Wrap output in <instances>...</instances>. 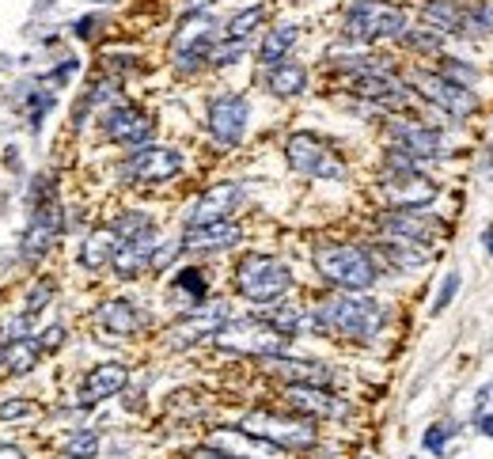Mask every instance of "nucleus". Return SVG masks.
Here are the masks:
<instances>
[{"mask_svg": "<svg viewBox=\"0 0 493 459\" xmlns=\"http://www.w3.org/2000/svg\"><path fill=\"white\" fill-rule=\"evenodd\" d=\"M388 327V304L369 292H330L308 308V330L319 338H341L369 346Z\"/></svg>", "mask_w": 493, "mask_h": 459, "instance_id": "f257e3e1", "label": "nucleus"}, {"mask_svg": "<svg viewBox=\"0 0 493 459\" xmlns=\"http://www.w3.org/2000/svg\"><path fill=\"white\" fill-rule=\"evenodd\" d=\"M410 24H414L410 0H350L338 19V38L350 42V46L380 50L395 46Z\"/></svg>", "mask_w": 493, "mask_h": 459, "instance_id": "f03ea898", "label": "nucleus"}, {"mask_svg": "<svg viewBox=\"0 0 493 459\" xmlns=\"http://www.w3.org/2000/svg\"><path fill=\"white\" fill-rule=\"evenodd\" d=\"M402 73H406V83H410V92L418 99V107H425V114H433L440 125H467L486 111L482 92H470L452 80H444L433 65L410 61Z\"/></svg>", "mask_w": 493, "mask_h": 459, "instance_id": "7ed1b4c3", "label": "nucleus"}, {"mask_svg": "<svg viewBox=\"0 0 493 459\" xmlns=\"http://www.w3.org/2000/svg\"><path fill=\"white\" fill-rule=\"evenodd\" d=\"M315 274L334 292H372L383 278V269L369 243H319L311 250Z\"/></svg>", "mask_w": 493, "mask_h": 459, "instance_id": "20e7f679", "label": "nucleus"}, {"mask_svg": "<svg viewBox=\"0 0 493 459\" xmlns=\"http://www.w3.org/2000/svg\"><path fill=\"white\" fill-rule=\"evenodd\" d=\"M383 141L391 149L406 152L410 160H418L421 167H433L440 160L452 156V137H448V125L440 122H425L418 111L410 114H388L383 118Z\"/></svg>", "mask_w": 493, "mask_h": 459, "instance_id": "39448f33", "label": "nucleus"}, {"mask_svg": "<svg viewBox=\"0 0 493 459\" xmlns=\"http://www.w3.org/2000/svg\"><path fill=\"white\" fill-rule=\"evenodd\" d=\"M232 285L235 292L247 300V304H273V300H285L296 278H292V266L281 262L277 255H266V250H247V255L235 262L232 269Z\"/></svg>", "mask_w": 493, "mask_h": 459, "instance_id": "423d86ee", "label": "nucleus"}, {"mask_svg": "<svg viewBox=\"0 0 493 459\" xmlns=\"http://www.w3.org/2000/svg\"><path fill=\"white\" fill-rule=\"evenodd\" d=\"M285 160L296 175L315 179V182H346L350 175V167L338 156L334 144L311 130H296L285 137Z\"/></svg>", "mask_w": 493, "mask_h": 459, "instance_id": "0eeeda50", "label": "nucleus"}, {"mask_svg": "<svg viewBox=\"0 0 493 459\" xmlns=\"http://www.w3.org/2000/svg\"><path fill=\"white\" fill-rule=\"evenodd\" d=\"M376 194L383 209H433L444 186L425 167H380Z\"/></svg>", "mask_w": 493, "mask_h": 459, "instance_id": "6e6552de", "label": "nucleus"}, {"mask_svg": "<svg viewBox=\"0 0 493 459\" xmlns=\"http://www.w3.org/2000/svg\"><path fill=\"white\" fill-rule=\"evenodd\" d=\"M31 194V224L24 232V262H38L46 250L57 243V236L65 232V209L57 201V186L54 179H38Z\"/></svg>", "mask_w": 493, "mask_h": 459, "instance_id": "1a4fd4ad", "label": "nucleus"}, {"mask_svg": "<svg viewBox=\"0 0 493 459\" xmlns=\"http://www.w3.org/2000/svg\"><path fill=\"white\" fill-rule=\"evenodd\" d=\"M217 342L221 349L228 353H240V357H277V353H289V338L281 330H273L262 316H240V319H228L221 330H217Z\"/></svg>", "mask_w": 493, "mask_h": 459, "instance_id": "9d476101", "label": "nucleus"}, {"mask_svg": "<svg viewBox=\"0 0 493 459\" xmlns=\"http://www.w3.org/2000/svg\"><path fill=\"white\" fill-rule=\"evenodd\" d=\"M240 429L262 436V441L285 448V452H308L319 444V429L311 417H300V414H273V410H251L243 414Z\"/></svg>", "mask_w": 493, "mask_h": 459, "instance_id": "9b49d317", "label": "nucleus"}, {"mask_svg": "<svg viewBox=\"0 0 493 459\" xmlns=\"http://www.w3.org/2000/svg\"><path fill=\"white\" fill-rule=\"evenodd\" d=\"M186 171V156L171 144H141V149H130L118 167L122 182L130 186H160L171 182Z\"/></svg>", "mask_w": 493, "mask_h": 459, "instance_id": "f8f14e48", "label": "nucleus"}, {"mask_svg": "<svg viewBox=\"0 0 493 459\" xmlns=\"http://www.w3.org/2000/svg\"><path fill=\"white\" fill-rule=\"evenodd\" d=\"M376 236H395L437 247L448 236V220L437 217L433 209H380L376 213Z\"/></svg>", "mask_w": 493, "mask_h": 459, "instance_id": "ddd939ff", "label": "nucleus"}, {"mask_svg": "<svg viewBox=\"0 0 493 459\" xmlns=\"http://www.w3.org/2000/svg\"><path fill=\"white\" fill-rule=\"evenodd\" d=\"M251 125V99L243 92H221L205 107V130L221 149H240Z\"/></svg>", "mask_w": 493, "mask_h": 459, "instance_id": "4468645a", "label": "nucleus"}, {"mask_svg": "<svg viewBox=\"0 0 493 459\" xmlns=\"http://www.w3.org/2000/svg\"><path fill=\"white\" fill-rule=\"evenodd\" d=\"M99 133L111 144H122V149H141V144H153L156 118L144 107H137V103L118 99L99 114Z\"/></svg>", "mask_w": 493, "mask_h": 459, "instance_id": "2eb2a0df", "label": "nucleus"}, {"mask_svg": "<svg viewBox=\"0 0 493 459\" xmlns=\"http://www.w3.org/2000/svg\"><path fill=\"white\" fill-rule=\"evenodd\" d=\"M228 319H232V308L224 300H205L198 308H190V311H182V319L171 323L167 349H190V346H198V342L217 338V330Z\"/></svg>", "mask_w": 493, "mask_h": 459, "instance_id": "dca6fc26", "label": "nucleus"}, {"mask_svg": "<svg viewBox=\"0 0 493 459\" xmlns=\"http://www.w3.org/2000/svg\"><path fill=\"white\" fill-rule=\"evenodd\" d=\"M281 399L292 414L311 417V422H338L350 417V403L334 395V387H319V384H285Z\"/></svg>", "mask_w": 493, "mask_h": 459, "instance_id": "f3484780", "label": "nucleus"}, {"mask_svg": "<svg viewBox=\"0 0 493 459\" xmlns=\"http://www.w3.org/2000/svg\"><path fill=\"white\" fill-rule=\"evenodd\" d=\"M369 247H372V255H376L383 274H418V269H425L437 259V247L395 239V236H376Z\"/></svg>", "mask_w": 493, "mask_h": 459, "instance_id": "a211bd4d", "label": "nucleus"}, {"mask_svg": "<svg viewBox=\"0 0 493 459\" xmlns=\"http://www.w3.org/2000/svg\"><path fill=\"white\" fill-rule=\"evenodd\" d=\"M240 205H243V182H212L209 190L186 209L182 228L228 220V217H235V209H240Z\"/></svg>", "mask_w": 493, "mask_h": 459, "instance_id": "6ab92c4d", "label": "nucleus"}, {"mask_svg": "<svg viewBox=\"0 0 493 459\" xmlns=\"http://www.w3.org/2000/svg\"><path fill=\"white\" fill-rule=\"evenodd\" d=\"M240 243H243V224L235 217L182 228V250L186 255H221V250H232Z\"/></svg>", "mask_w": 493, "mask_h": 459, "instance_id": "aec40b11", "label": "nucleus"}, {"mask_svg": "<svg viewBox=\"0 0 493 459\" xmlns=\"http://www.w3.org/2000/svg\"><path fill=\"white\" fill-rule=\"evenodd\" d=\"M300 34H304V27H300L296 19H277V24H266V31L259 34V42H254V65L270 69V65L289 61L296 54V46H300Z\"/></svg>", "mask_w": 493, "mask_h": 459, "instance_id": "412c9836", "label": "nucleus"}, {"mask_svg": "<svg viewBox=\"0 0 493 459\" xmlns=\"http://www.w3.org/2000/svg\"><path fill=\"white\" fill-rule=\"evenodd\" d=\"M262 368L285 384H319V387H334L338 372L323 361H308V357H292V353H277V357H262Z\"/></svg>", "mask_w": 493, "mask_h": 459, "instance_id": "4be33fe9", "label": "nucleus"}, {"mask_svg": "<svg viewBox=\"0 0 493 459\" xmlns=\"http://www.w3.org/2000/svg\"><path fill=\"white\" fill-rule=\"evenodd\" d=\"M125 384H130V365L103 361V365H95L88 376H84L76 403H80V406H99V403H106V399H114V395H122Z\"/></svg>", "mask_w": 493, "mask_h": 459, "instance_id": "5701e85b", "label": "nucleus"}, {"mask_svg": "<svg viewBox=\"0 0 493 459\" xmlns=\"http://www.w3.org/2000/svg\"><path fill=\"white\" fill-rule=\"evenodd\" d=\"M410 5H414L418 24L444 34L448 46H459L463 42V0H410Z\"/></svg>", "mask_w": 493, "mask_h": 459, "instance_id": "b1692460", "label": "nucleus"}, {"mask_svg": "<svg viewBox=\"0 0 493 459\" xmlns=\"http://www.w3.org/2000/svg\"><path fill=\"white\" fill-rule=\"evenodd\" d=\"M54 103H57V92H54V83H50V80L31 76V80H24V83H15L12 107L27 118L31 130H38L42 118H46V114L54 111Z\"/></svg>", "mask_w": 493, "mask_h": 459, "instance_id": "393cba45", "label": "nucleus"}, {"mask_svg": "<svg viewBox=\"0 0 493 459\" xmlns=\"http://www.w3.org/2000/svg\"><path fill=\"white\" fill-rule=\"evenodd\" d=\"M160 243V232H144V236H133V239H118V250H114V278L122 281H133L141 274H148V259Z\"/></svg>", "mask_w": 493, "mask_h": 459, "instance_id": "a878e982", "label": "nucleus"}, {"mask_svg": "<svg viewBox=\"0 0 493 459\" xmlns=\"http://www.w3.org/2000/svg\"><path fill=\"white\" fill-rule=\"evenodd\" d=\"M433 69H437L444 80H452V83H459V88H470V92H482V83H486V65H482L478 57L463 54L459 46H448V50L433 61Z\"/></svg>", "mask_w": 493, "mask_h": 459, "instance_id": "bb28decb", "label": "nucleus"}, {"mask_svg": "<svg viewBox=\"0 0 493 459\" xmlns=\"http://www.w3.org/2000/svg\"><path fill=\"white\" fill-rule=\"evenodd\" d=\"M209 444H217V448H224V452H232V455H240V459H285V448H277V444H270V441H262V436H254V433H247V429H217L209 436Z\"/></svg>", "mask_w": 493, "mask_h": 459, "instance_id": "cd10ccee", "label": "nucleus"}, {"mask_svg": "<svg viewBox=\"0 0 493 459\" xmlns=\"http://www.w3.org/2000/svg\"><path fill=\"white\" fill-rule=\"evenodd\" d=\"M266 24H270V5L266 0H251V5H243V8H235L224 24H221V38H228V42H259V34L266 31Z\"/></svg>", "mask_w": 493, "mask_h": 459, "instance_id": "c85d7f7f", "label": "nucleus"}, {"mask_svg": "<svg viewBox=\"0 0 493 459\" xmlns=\"http://www.w3.org/2000/svg\"><path fill=\"white\" fill-rule=\"evenodd\" d=\"M308 83H311V73L304 61H281V65H270L262 69V88L273 95V99H300L308 92Z\"/></svg>", "mask_w": 493, "mask_h": 459, "instance_id": "c756f323", "label": "nucleus"}, {"mask_svg": "<svg viewBox=\"0 0 493 459\" xmlns=\"http://www.w3.org/2000/svg\"><path fill=\"white\" fill-rule=\"evenodd\" d=\"M395 50H399V54H406L410 61H421V65H433V61L448 50V38H444V34H437L433 27H425V24H418V19H414V24L402 31V38L395 42Z\"/></svg>", "mask_w": 493, "mask_h": 459, "instance_id": "7c9ffc66", "label": "nucleus"}, {"mask_svg": "<svg viewBox=\"0 0 493 459\" xmlns=\"http://www.w3.org/2000/svg\"><path fill=\"white\" fill-rule=\"evenodd\" d=\"M144 323H148L144 311L133 300H125V297H114V300H106L99 308V327L106 334H114V338H133Z\"/></svg>", "mask_w": 493, "mask_h": 459, "instance_id": "2f4dec72", "label": "nucleus"}, {"mask_svg": "<svg viewBox=\"0 0 493 459\" xmlns=\"http://www.w3.org/2000/svg\"><path fill=\"white\" fill-rule=\"evenodd\" d=\"M209 269L202 266H179L175 274H171V300H175L182 311L198 308L209 300Z\"/></svg>", "mask_w": 493, "mask_h": 459, "instance_id": "473e14b6", "label": "nucleus"}, {"mask_svg": "<svg viewBox=\"0 0 493 459\" xmlns=\"http://www.w3.org/2000/svg\"><path fill=\"white\" fill-rule=\"evenodd\" d=\"M486 42H493V0H463L459 50H482Z\"/></svg>", "mask_w": 493, "mask_h": 459, "instance_id": "72a5a7b5", "label": "nucleus"}, {"mask_svg": "<svg viewBox=\"0 0 493 459\" xmlns=\"http://www.w3.org/2000/svg\"><path fill=\"white\" fill-rule=\"evenodd\" d=\"M114 250H118V232L111 224H103V228H95V232H88V239L80 243V266L99 274V269H106L114 262Z\"/></svg>", "mask_w": 493, "mask_h": 459, "instance_id": "f704fd0d", "label": "nucleus"}, {"mask_svg": "<svg viewBox=\"0 0 493 459\" xmlns=\"http://www.w3.org/2000/svg\"><path fill=\"white\" fill-rule=\"evenodd\" d=\"M42 361V346L38 338H8L5 346H0V372L5 376H27L35 365Z\"/></svg>", "mask_w": 493, "mask_h": 459, "instance_id": "c9c22d12", "label": "nucleus"}, {"mask_svg": "<svg viewBox=\"0 0 493 459\" xmlns=\"http://www.w3.org/2000/svg\"><path fill=\"white\" fill-rule=\"evenodd\" d=\"M259 316L273 327V330H281L285 334V338L289 342H296L300 338V334H304L308 330V308H300V304H281V300H273V304H266L262 311H259Z\"/></svg>", "mask_w": 493, "mask_h": 459, "instance_id": "e433bc0d", "label": "nucleus"}, {"mask_svg": "<svg viewBox=\"0 0 493 459\" xmlns=\"http://www.w3.org/2000/svg\"><path fill=\"white\" fill-rule=\"evenodd\" d=\"M254 54L251 42H228V38H217L212 46V57H209V69H235Z\"/></svg>", "mask_w": 493, "mask_h": 459, "instance_id": "4c0bfd02", "label": "nucleus"}, {"mask_svg": "<svg viewBox=\"0 0 493 459\" xmlns=\"http://www.w3.org/2000/svg\"><path fill=\"white\" fill-rule=\"evenodd\" d=\"M118 239H133V236H144V232H160L156 228V217L153 213H144V209H125V213L111 224Z\"/></svg>", "mask_w": 493, "mask_h": 459, "instance_id": "58836bf2", "label": "nucleus"}, {"mask_svg": "<svg viewBox=\"0 0 493 459\" xmlns=\"http://www.w3.org/2000/svg\"><path fill=\"white\" fill-rule=\"evenodd\" d=\"M459 288H463V274H459V269H448V274L440 278V288H437V297H433V308H429V316H433V319L444 316V311L456 304Z\"/></svg>", "mask_w": 493, "mask_h": 459, "instance_id": "ea45409f", "label": "nucleus"}, {"mask_svg": "<svg viewBox=\"0 0 493 459\" xmlns=\"http://www.w3.org/2000/svg\"><path fill=\"white\" fill-rule=\"evenodd\" d=\"M182 255H186V250H182V236L179 239H160L156 250H153V259H148V274H167V269L175 266Z\"/></svg>", "mask_w": 493, "mask_h": 459, "instance_id": "a19ab883", "label": "nucleus"}, {"mask_svg": "<svg viewBox=\"0 0 493 459\" xmlns=\"http://www.w3.org/2000/svg\"><path fill=\"white\" fill-rule=\"evenodd\" d=\"M99 455V433L95 429H80L65 441V459H95Z\"/></svg>", "mask_w": 493, "mask_h": 459, "instance_id": "79ce46f5", "label": "nucleus"}, {"mask_svg": "<svg viewBox=\"0 0 493 459\" xmlns=\"http://www.w3.org/2000/svg\"><path fill=\"white\" fill-rule=\"evenodd\" d=\"M452 436H456V425H452V422H437V425H429V429L421 433V448H425L429 455H444Z\"/></svg>", "mask_w": 493, "mask_h": 459, "instance_id": "37998d69", "label": "nucleus"}, {"mask_svg": "<svg viewBox=\"0 0 493 459\" xmlns=\"http://www.w3.org/2000/svg\"><path fill=\"white\" fill-rule=\"evenodd\" d=\"M106 27V15L103 12H88V15H80V19H73V38H80V42H92V38H99V31Z\"/></svg>", "mask_w": 493, "mask_h": 459, "instance_id": "c03bdc74", "label": "nucleus"}, {"mask_svg": "<svg viewBox=\"0 0 493 459\" xmlns=\"http://www.w3.org/2000/svg\"><path fill=\"white\" fill-rule=\"evenodd\" d=\"M38 406L35 403H27V399H8V403H0V417L5 422H12V417H27V414H35Z\"/></svg>", "mask_w": 493, "mask_h": 459, "instance_id": "a18cd8bd", "label": "nucleus"}, {"mask_svg": "<svg viewBox=\"0 0 493 459\" xmlns=\"http://www.w3.org/2000/svg\"><path fill=\"white\" fill-rule=\"evenodd\" d=\"M38 346H42V353L61 349V346H65V327H50L46 334H38Z\"/></svg>", "mask_w": 493, "mask_h": 459, "instance_id": "49530a36", "label": "nucleus"}, {"mask_svg": "<svg viewBox=\"0 0 493 459\" xmlns=\"http://www.w3.org/2000/svg\"><path fill=\"white\" fill-rule=\"evenodd\" d=\"M190 459H240V455L221 452L217 444H202V448H194V455H190Z\"/></svg>", "mask_w": 493, "mask_h": 459, "instance_id": "de8ad7c7", "label": "nucleus"}, {"mask_svg": "<svg viewBox=\"0 0 493 459\" xmlns=\"http://www.w3.org/2000/svg\"><path fill=\"white\" fill-rule=\"evenodd\" d=\"M475 429H478V436H489V441H493V410L475 414Z\"/></svg>", "mask_w": 493, "mask_h": 459, "instance_id": "09e8293b", "label": "nucleus"}, {"mask_svg": "<svg viewBox=\"0 0 493 459\" xmlns=\"http://www.w3.org/2000/svg\"><path fill=\"white\" fill-rule=\"evenodd\" d=\"M478 171H482V175L493 182V141H489L486 149H482V163H478Z\"/></svg>", "mask_w": 493, "mask_h": 459, "instance_id": "8fccbe9b", "label": "nucleus"}, {"mask_svg": "<svg viewBox=\"0 0 493 459\" xmlns=\"http://www.w3.org/2000/svg\"><path fill=\"white\" fill-rule=\"evenodd\" d=\"M478 243H482V250L493 259V224H482V232H478Z\"/></svg>", "mask_w": 493, "mask_h": 459, "instance_id": "3c124183", "label": "nucleus"}, {"mask_svg": "<svg viewBox=\"0 0 493 459\" xmlns=\"http://www.w3.org/2000/svg\"><path fill=\"white\" fill-rule=\"evenodd\" d=\"M0 459H24V452H19L15 444H5V441H0Z\"/></svg>", "mask_w": 493, "mask_h": 459, "instance_id": "603ef678", "label": "nucleus"}, {"mask_svg": "<svg viewBox=\"0 0 493 459\" xmlns=\"http://www.w3.org/2000/svg\"><path fill=\"white\" fill-rule=\"evenodd\" d=\"M315 455H319V459H338L334 452H315Z\"/></svg>", "mask_w": 493, "mask_h": 459, "instance_id": "864d4df0", "label": "nucleus"}, {"mask_svg": "<svg viewBox=\"0 0 493 459\" xmlns=\"http://www.w3.org/2000/svg\"><path fill=\"white\" fill-rule=\"evenodd\" d=\"M360 459H369V455H360Z\"/></svg>", "mask_w": 493, "mask_h": 459, "instance_id": "5fc2aeb1", "label": "nucleus"}]
</instances>
